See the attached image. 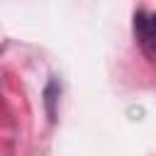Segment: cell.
I'll return each mask as SVG.
<instances>
[{
    "label": "cell",
    "mask_w": 156,
    "mask_h": 156,
    "mask_svg": "<svg viewBox=\"0 0 156 156\" xmlns=\"http://www.w3.org/2000/svg\"><path fill=\"white\" fill-rule=\"evenodd\" d=\"M134 34L146 51V56H154V15L146 10L134 12Z\"/></svg>",
    "instance_id": "obj_1"
}]
</instances>
